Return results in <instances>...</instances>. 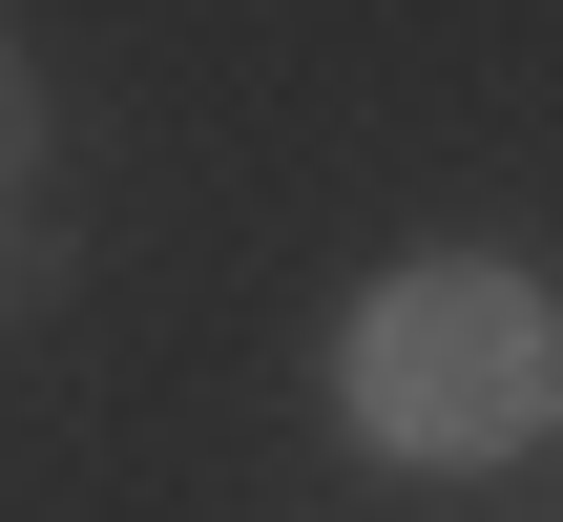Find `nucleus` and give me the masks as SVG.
I'll return each instance as SVG.
<instances>
[{"label":"nucleus","mask_w":563,"mask_h":522,"mask_svg":"<svg viewBox=\"0 0 563 522\" xmlns=\"http://www.w3.org/2000/svg\"><path fill=\"white\" fill-rule=\"evenodd\" d=\"M334 418L418 481H481V460H543L563 439V293L501 251H418L334 314Z\"/></svg>","instance_id":"1"},{"label":"nucleus","mask_w":563,"mask_h":522,"mask_svg":"<svg viewBox=\"0 0 563 522\" xmlns=\"http://www.w3.org/2000/svg\"><path fill=\"white\" fill-rule=\"evenodd\" d=\"M84 293V230L63 209H0V314H63Z\"/></svg>","instance_id":"2"},{"label":"nucleus","mask_w":563,"mask_h":522,"mask_svg":"<svg viewBox=\"0 0 563 522\" xmlns=\"http://www.w3.org/2000/svg\"><path fill=\"white\" fill-rule=\"evenodd\" d=\"M42 126H63V105H42V63H21V21H0V209H42Z\"/></svg>","instance_id":"3"}]
</instances>
